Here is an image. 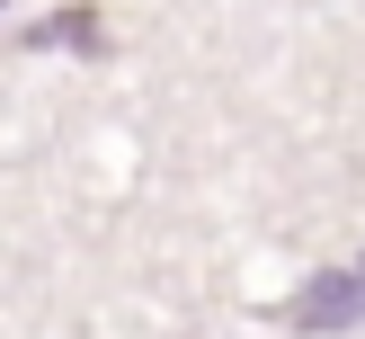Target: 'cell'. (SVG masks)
I'll use <instances>...</instances> for the list:
<instances>
[{
    "instance_id": "cell-1",
    "label": "cell",
    "mask_w": 365,
    "mask_h": 339,
    "mask_svg": "<svg viewBox=\"0 0 365 339\" xmlns=\"http://www.w3.org/2000/svg\"><path fill=\"white\" fill-rule=\"evenodd\" d=\"M356 313H365V277H356V268H339V277H312L294 303H285V321H294L303 339H312V330H348Z\"/></svg>"
},
{
    "instance_id": "cell-2",
    "label": "cell",
    "mask_w": 365,
    "mask_h": 339,
    "mask_svg": "<svg viewBox=\"0 0 365 339\" xmlns=\"http://www.w3.org/2000/svg\"><path fill=\"white\" fill-rule=\"evenodd\" d=\"M27 45H36V54H53V45H71V54H107V18L89 9V0H71V9L36 18V27H27Z\"/></svg>"
}]
</instances>
